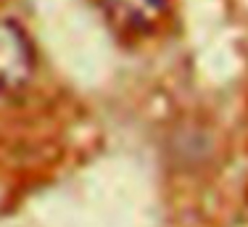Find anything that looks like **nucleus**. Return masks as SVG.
<instances>
[{
	"label": "nucleus",
	"mask_w": 248,
	"mask_h": 227,
	"mask_svg": "<svg viewBox=\"0 0 248 227\" xmlns=\"http://www.w3.org/2000/svg\"><path fill=\"white\" fill-rule=\"evenodd\" d=\"M37 66L32 37L19 21L0 16V95H14L29 85Z\"/></svg>",
	"instance_id": "nucleus-1"
},
{
	"label": "nucleus",
	"mask_w": 248,
	"mask_h": 227,
	"mask_svg": "<svg viewBox=\"0 0 248 227\" xmlns=\"http://www.w3.org/2000/svg\"><path fill=\"white\" fill-rule=\"evenodd\" d=\"M108 19L129 34H145L164 21L169 0H103Z\"/></svg>",
	"instance_id": "nucleus-2"
}]
</instances>
